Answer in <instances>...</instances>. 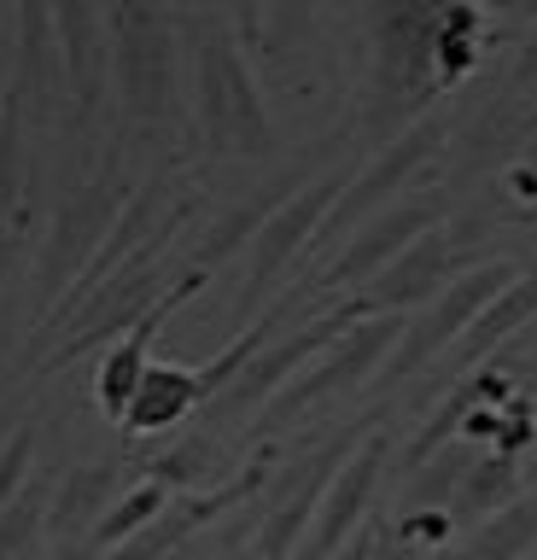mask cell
Here are the masks:
<instances>
[{
  "label": "cell",
  "mask_w": 537,
  "mask_h": 560,
  "mask_svg": "<svg viewBox=\"0 0 537 560\" xmlns=\"http://www.w3.org/2000/svg\"><path fill=\"white\" fill-rule=\"evenodd\" d=\"M194 122L211 158H264L275 147V122L264 105V82L234 42L229 18L205 24L194 42Z\"/></svg>",
  "instance_id": "cell-1"
},
{
  "label": "cell",
  "mask_w": 537,
  "mask_h": 560,
  "mask_svg": "<svg viewBox=\"0 0 537 560\" xmlns=\"http://www.w3.org/2000/svg\"><path fill=\"white\" fill-rule=\"evenodd\" d=\"M129 192L135 187L124 182V170H117V152L100 158L94 175H82V182L65 187V199L54 205V222H47L42 257H36V315H30L36 327L54 322L59 304L77 292V280L89 275V262L100 257L117 210L129 205Z\"/></svg>",
  "instance_id": "cell-2"
},
{
  "label": "cell",
  "mask_w": 537,
  "mask_h": 560,
  "mask_svg": "<svg viewBox=\"0 0 537 560\" xmlns=\"http://www.w3.org/2000/svg\"><path fill=\"white\" fill-rule=\"evenodd\" d=\"M112 30V82H117V129L159 135L176 100V18L152 7L106 12Z\"/></svg>",
  "instance_id": "cell-3"
},
{
  "label": "cell",
  "mask_w": 537,
  "mask_h": 560,
  "mask_svg": "<svg viewBox=\"0 0 537 560\" xmlns=\"http://www.w3.org/2000/svg\"><path fill=\"white\" fill-rule=\"evenodd\" d=\"M345 187H351V175H345V170H327L322 182H310V187L292 192V199L264 222V234L246 245V269H240V292H234V327H240V332H246L257 315H264V298L275 292V280H281L304 252H316V240H322L327 217L339 210Z\"/></svg>",
  "instance_id": "cell-4"
},
{
  "label": "cell",
  "mask_w": 537,
  "mask_h": 560,
  "mask_svg": "<svg viewBox=\"0 0 537 560\" xmlns=\"http://www.w3.org/2000/svg\"><path fill=\"white\" fill-rule=\"evenodd\" d=\"M182 262L176 257H152V262H129L124 275H112L106 287H100L89 304H82L77 315H71V327L54 339V350L42 357V368H36V380H54V374H65L77 357H89V350H100V345H117V339H129L135 327L147 322L152 310L164 304L170 292L182 287Z\"/></svg>",
  "instance_id": "cell-5"
},
{
  "label": "cell",
  "mask_w": 537,
  "mask_h": 560,
  "mask_svg": "<svg viewBox=\"0 0 537 560\" xmlns=\"http://www.w3.org/2000/svg\"><path fill=\"white\" fill-rule=\"evenodd\" d=\"M514 280H520V269H514L509 257H485V262H474V269H467L462 280H450V287L432 298L421 315H415L409 332L397 339V350L386 357V368H380L374 380H380V385H404V380L421 374V368H432L439 357H450V350L467 339V327H474L479 315L514 287Z\"/></svg>",
  "instance_id": "cell-6"
},
{
  "label": "cell",
  "mask_w": 537,
  "mask_h": 560,
  "mask_svg": "<svg viewBox=\"0 0 537 560\" xmlns=\"http://www.w3.org/2000/svg\"><path fill=\"white\" fill-rule=\"evenodd\" d=\"M404 332H409L404 315H369V322H357L339 345H327L322 357L310 362L264 415H257V438H281L292 420L310 415L316 402H327V397H339V392H351V385H362L369 374H380Z\"/></svg>",
  "instance_id": "cell-7"
},
{
  "label": "cell",
  "mask_w": 537,
  "mask_h": 560,
  "mask_svg": "<svg viewBox=\"0 0 537 560\" xmlns=\"http://www.w3.org/2000/svg\"><path fill=\"white\" fill-rule=\"evenodd\" d=\"M439 24L444 12L432 7H392L374 12V42H380V70H374V122L386 129L421 105L439 82Z\"/></svg>",
  "instance_id": "cell-8"
},
{
  "label": "cell",
  "mask_w": 537,
  "mask_h": 560,
  "mask_svg": "<svg viewBox=\"0 0 537 560\" xmlns=\"http://www.w3.org/2000/svg\"><path fill=\"white\" fill-rule=\"evenodd\" d=\"M444 140H450V122H444V117H415L409 129H397L386 147L374 152V164L362 170V175H351V187H345V199H339L334 217H327V228H322L316 245H327L334 234L351 240L362 222H374L380 210H392L397 199H404V187L432 164V158H439Z\"/></svg>",
  "instance_id": "cell-9"
},
{
  "label": "cell",
  "mask_w": 537,
  "mask_h": 560,
  "mask_svg": "<svg viewBox=\"0 0 537 560\" xmlns=\"http://www.w3.org/2000/svg\"><path fill=\"white\" fill-rule=\"evenodd\" d=\"M386 462H392V432L374 427L369 438H362V450L334 472V485H327V497L316 508V525H310L299 560H334L345 542L369 525V508H374V490H380Z\"/></svg>",
  "instance_id": "cell-10"
},
{
  "label": "cell",
  "mask_w": 537,
  "mask_h": 560,
  "mask_svg": "<svg viewBox=\"0 0 537 560\" xmlns=\"http://www.w3.org/2000/svg\"><path fill=\"white\" fill-rule=\"evenodd\" d=\"M59 65H65V105L82 135L106 112V77H112V30L100 7H54Z\"/></svg>",
  "instance_id": "cell-11"
},
{
  "label": "cell",
  "mask_w": 537,
  "mask_h": 560,
  "mask_svg": "<svg viewBox=\"0 0 537 560\" xmlns=\"http://www.w3.org/2000/svg\"><path fill=\"white\" fill-rule=\"evenodd\" d=\"M462 275H467L462 269V240L450 234V228H432V234L415 240L386 275H374L369 287L357 292V304L369 315H404L409 304H432V298Z\"/></svg>",
  "instance_id": "cell-12"
},
{
  "label": "cell",
  "mask_w": 537,
  "mask_h": 560,
  "mask_svg": "<svg viewBox=\"0 0 537 560\" xmlns=\"http://www.w3.org/2000/svg\"><path fill=\"white\" fill-rule=\"evenodd\" d=\"M7 12H12V77H19V94L30 105V117L47 122L65 100L54 7H7Z\"/></svg>",
  "instance_id": "cell-13"
},
{
  "label": "cell",
  "mask_w": 537,
  "mask_h": 560,
  "mask_svg": "<svg viewBox=\"0 0 537 560\" xmlns=\"http://www.w3.org/2000/svg\"><path fill=\"white\" fill-rule=\"evenodd\" d=\"M514 397V380L502 374L497 362H485V368H474L467 380H450V392L439 397V409L427 415V427L409 438V450H404V467L415 472V467H427L432 455H439L444 444H456V438L467 432V420H474L479 409H497V402H509Z\"/></svg>",
  "instance_id": "cell-14"
},
{
  "label": "cell",
  "mask_w": 537,
  "mask_h": 560,
  "mask_svg": "<svg viewBox=\"0 0 537 560\" xmlns=\"http://www.w3.org/2000/svg\"><path fill=\"white\" fill-rule=\"evenodd\" d=\"M124 497V462H82V467H65L59 472V490H54V520L47 532L54 542H77V549H94V532L100 520L112 514V502Z\"/></svg>",
  "instance_id": "cell-15"
},
{
  "label": "cell",
  "mask_w": 537,
  "mask_h": 560,
  "mask_svg": "<svg viewBox=\"0 0 537 560\" xmlns=\"http://www.w3.org/2000/svg\"><path fill=\"white\" fill-rule=\"evenodd\" d=\"M532 322H537V262H532V269H520L514 287L502 292V298L479 315L474 327H467V339H462L456 350H450L444 374L467 380L474 368H485L491 357H502V350H514V332H526Z\"/></svg>",
  "instance_id": "cell-16"
},
{
  "label": "cell",
  "mask_w": 537,
  "mask_h": 560,
  "mask_svg": "<svg viewBox=\"0 0 537 560\" xmlns=\"http://www.w3.org/2000/svg\"><path fill=\"white\" fill-rule=\"evenodd\" d=\"M299 187H310V182H304L299 170H287L281 182L257 187L252 199H240L234 210H222V217H217L211 228H199V234H187V240H194V245H187V252H194V269H205V275H211L222 257H234L240 245H252L257 234H264V222H269L275 210H281V205H287Z\"/></svg>",
  "instance_id": "cell-17"
},
{
  "label": "cell",
  "mask_w": 537,
  "mask_h": 560,
  "mask_svg": "<svg viewBox=\"0 0 537 560\" xmlns=\"http://www.w3.org/2000/svg\"><path fill=\"white\" fill-rule=\"evenodd\" d=\"M194 409H205V392H199V368H182V362H152L141 392H135L129 415H124V432L135 438H164L194 420Z\"/></svg>",
  "instance_id": "cell-18"
},
{
  "label": "cell",
  "mask_w": 537,
  "mask_h": 560,
  "mask_svg": "<svg viewBox=\"0 0 537 560\" xmlns=\"http://www.w3.org/2000/svg\"><path fill=\"white\" fill-rule=\"evenodd\" d=\"M141 479H159V485L187 490V497H194V490H222L229 479H240V467H234V455L222 450V438L187 432L170 450L141 455Z\"/></svg>",
  "instance_id": "cell-19"
},
{
  "label": "cell",
  "mask_w": 537,
  "mask_h": 560,
  "mask_svg": "<svg viewBox=\"0 0 537 560\" xmlns=\"http://www.w3.org/2000/svg\"><path fill=\"white\" fill-rule=\"evenodd\" d=\"M514 497H526V490H520V462H514V455L485 450L479 462H474V472L462 479V490L450 497L444 514H450V525H467V532H479V525L491 520V514H502V508H509Z\"/></svg>",
  "instance_id": "cell-20"
},
{
  "label": "cell",
  "mask_w": 537,
  "mask_h": 560,
  "mask_svg": "<svg viewBox=\"0 0 537 560\" xmlns=\"http://www.w3.org/2000/svg\"><path fill=\"white\" fill-rule=\"evenodd\" d=\"M537 549V485L526 497H514L502 514H491L479 532H467L456 549H444L439 560H520Z\"/></svg>",
  "instance_id": "cell-21"
},
{
  "label": "cell",
  "mask_w": 537,
  "mask_h": 560,
  "mask_svg": "<svg viewBox=\"0 0 537 560\" xmlns=\"http://www.w3.org/2000/svg\"><path fill=\"white\" fill-rule=\"evenodd\" d=\"M59 472H65V467H36V479L19 490V502L0 514V560H19V555L36 549V537L47 532V520H54Z\"/></svg>",
  "instance_id": "cell-22"
},
{
  "label": "cell",
  "mask_w": 537,
  "mask_h": 560,
  "mask_svg": "<svg viewBox=\"0 0 537 560\" xmlns=\"http://www.w3.org/2000/svg\"><path fill=\"white\" fill-rule=\"evenodd\" d=\"M176 502V490L159 485V479H135L124 497L112 502V514L100 520V532H94V555H112V549H124L129 537H141L152 520L164 514V508Z\"/></svg>",
  "instance_id": "cell-23"
},
{
  "label": "cell",
  "mask_w": 537,
  "mask_h": 560,
  "mask_svg": "<svg viewBox=\"0 0 537 560\" xmlns=\"http://www.w3.org/2000/svg\"><path fill=\"white\" fill-rule=\"evenodd\" d=\"M24 122H30V105L12 88L7 105H0V228H12L24 199Z\"/></svg>",
  "instance_id": "cell-24"
},
{
  "label": "cell",
  "mask_w": 537,
  "mask_h": 560,
  "mask_svg": "<svg viewBox=\"0 0 537 560\" xmlns=\"http://www.w3.org/2000/svg\"><path fill=\"white\" fill-rule=\"evenodd\" d=\"M36 444H42V432L30 427V420H19V427L7 432V444H0V514H7V508L19 502V490L36 479Z\"/></svg>",
  "instance_id": "cell-25"
},
{
  "label": "cell",
  "mask_w": 537,
  "mask_h": 560,
  "mask_svg": "<svg viewBox=\"0 0 537 560\" xmlns=\"http://www.w3.org/2000/svg\"><path fill=\"white\" fill-rule=\"evenodd\" d=\"M509 187L520 192V210H526V205L537 199V135H532V147L520 152V164L509 170Z\"/></svg>",
  "instance_id": "cell-26"
},
{
  "label": "cell",
  "mask_w": 537,
  "mask_h": 560,
  "mask_svg": "<svg viewBox=\"0 0 537 560\" xmlns=\"http://www.w3.org/2000/svg\"><path fill=\"white\" fill-rule=\"evenodd\" d=\"M380 549H386V532H380V520H369V525H362V532L345 542L334 560H380Z\"/></svg>",
  "instance_id": "cell-27"
},
{
  "label": "cell",
  "mask_w": 537,
  "mask_h": 560,
  "mask_svg": "<svg viewBox=\"0 0 537 560\" xmlns=\"http://www.w3.org/2000/svg\"><path fill=\"white\" fill-rule=\"evenodd\" d=\"M12 12H0V105H7V94H12Z\"/></svg>",
  "instance_id": "cell-28"
},
{
  "label": "cell",
  "mask_w": 537,
  "mask_h": 560,
  "mask_svg": "<svg viewBox=\"0 0 537 560\" xmlns=\"http://www.w3.org/2000/svg\"><path fill=\"white\" fill-rule=\"evenodd\" d=\"M54 560H100V555H94V549H77V542H59Z\"/></svg>",
  "instance_id": "cell-29"
},
{
  "label": "cell",
  "mask_w": 537,
  "mask_h": 560,
  "mask_svg": "<svg viewBox=\"0 0 537 560\" xmlns=\"http://www.w3.org/2000/svg\"><path fill=\"white\" fill-rule=\"evenodd\" d=\"M12 252H19V240H12V228H0V275H7V262H12Z\"/></svg>",
  "instance_id": "cell-30"
},
{
  "label": "cell",
  "mask_w": 537,
  "mask_h": 560,
  "mask_svg": "<svg viewBox=\"0 0 537 560\" xmlns=\"http://www.w3.org/2000/svg\"><path fill=\"white\" fill-rule=\"evenodd\" d=\"M526 362H532V368H537V339H532V350H526Z\"/></svg>",
  "instance_id": "cell-31"
}]
</instances>
